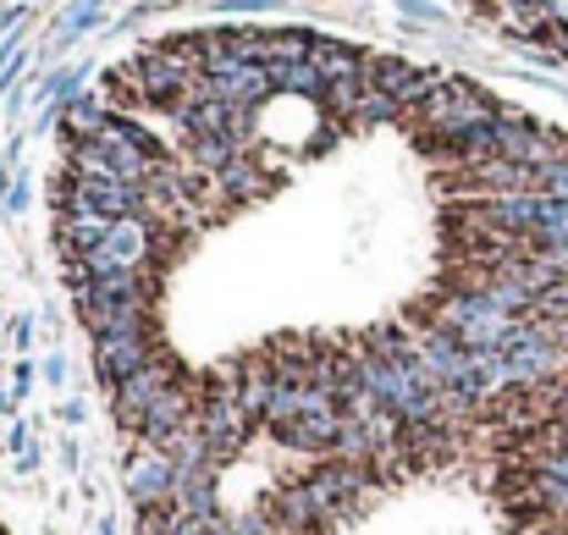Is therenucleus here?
<instances>
[{
    "instance_id": "obj_1",
    "label": "nucleus",
    "mask_w": 568,
    "mask_h": 535,
    "mask_svg": "<svg viewBox=\"0 0 568 535\" xmlns=\"http://www.w3.org/2000/svg\"><path fill=\"white\" fill-rule=\"evenodd\" d=\"M265 431H271L282 447H293V453L337 458L343 431H348V414L337 408V392H332V386H321V381H282L276 397H271Z\"/></svg>"
},
{
    "instance_id": "obj_2",
    "label": "nucleus",
    "mask_w": 568,
    "mask_h": 535,
    "mask_svg": "<svg viewBox=\"0 0 568 535\" xmlns=\"http://www.w3.org/2000/svg\"><path fill=\"white\" fill-rule=\"evenodd\" d=\"M419 321H430V326L453 332L464 349H497V354H508V349L536 326V321H519V315L491 310L480 293H464V287H447L442 299H430Z\"/></svg>"
},
{
    "instance_id": "obj_3",
    "label": "nucleus",
    "mask_w": 568,
    "mask_h": 535,
    "mask_svg": "<svg viewBox=\"0 0 568 535\" xmlns=\"http://www.w3.org/2000/svg\"><path fill=\"white\" fill-rule=\"evenodd\" d=\"M497 111H503V100H491L480 83L447 72V78L430 89V100H425L408 122H419V139H453V133H464V128L497 122Z\"/></svg>"
},
{
    "instance_id": "obj_4",
    "label": "nucleus",
    "mask_w": 568,
    "mask_h": 535,
    "mask_svg": "<svg viewBox=\"0 0 568 535\" xmlns=\"http://www.w3.org/2000/svg\"><path fill=\"white\" fill-rule=\"evenodd\" d=\"M199 414H204V375H178L161 397H155V408L144 414V442L150 447H166L172 436H183L189 425H199Z\"/></svg>"
},
{
    "instance_id": "obj_5",
    "label": "nucleus",
    "mask_w": 568,
    "mask_h": 535,
    "mask_svg": "<svg viewBox=\"0 0 568 535\" xmlns=\"http://www.w3.org/2000/svg\"><path fill=\"white\" fill-rule=\"evenodd\" d=\"M193 94H204V100H226V105H243V111H260L276 89H271V67H260V61H226V67L204 72Z\"/></svg>"
},
{
    "instance_id": "obj_6",
    "label": "nucleus",
    "mask_w": 568,
    "mask_h": 535,
    "mask_svg": "<svg viewBox=\"0 0 568 535\" xmlns=\"http://www.w3.org/2000/svg\"><path fill=\"white\" fill-rule=\"evenodd\" d=\"M111 215H100V210H89L83 199H72V193H55V243H61V254L67 260H89L105 238H111Z\"/></svg>"
},
{
    "instance_id": "obj_7",
    "label": "nucleus",
    "mask_w": 568,
    "mask_h": 535,
    "mask_svg": "<svg viewBox=\"0 0 568 535\" xmlns=\"http://www.w3.org/2000/svg\"><path fill=\"white\" fill-rule=\"evenodd\" d=\"M178 375H183V370H178L172 359L161 354V359H155V364H150V370H144V375H133V381H122V386L111 392V414H116V425L139 436V431H144V414L155 408V397H161V392H166V386H172Z\"/></svg>"
},
{
    "instance_id": "obj_8",
    "label": "nucleus",
    "mask_w": 568,
    "mask_h": 535,
    "mask_svg": "<svg viewBox=\"0 0 568 535\" xmlns=\"http://www.w3.org/2000/svg\"><path fill=\"white\" fill-rule=\"evenodd\" d=\"M442 78H447V72H436V67H414V61H403V55H371V89L392 94L408 117L430 100V89H436Z\"/></svg>"
},
{
    "instance_id": "obj_9",
    "label": "nucleus",
    "mask_w": 568,
    "mask_h": 535,
    "mask_svg": "<svg viewBox=\"0 0 568 535\" xmlns=\"http://www.w3.org/2000/svg\"><path fill=\"white\" fill-rule=\"evenodd\" d=\"M155 359H161L155 332H122V337H100V343H94V370H100V381H105L111 392H116L122 381L144 375Z\"/></svg>"
},
{
    "instance_id": "obj_10",
    "label": "nucleus",
    "mask_w": 568,
    "mask_h": 535,
    "mask_svg": "<svg viewBox=\"0 0 568 535\" xmlns=\"http://www.w3.org/2000/svg\"><path fill=\"white\" fill-rule=\"evenodd\" d=\"M210 182H215V193H221V204H226V210H243V204L271 199V193H276V182H282V172H271V166L248 150V155H237L232 166H221Z\"/></svg>"
},
{
    "instance_id": "obj_11",
    "label": "nucleus",
    "mask_w": 568,
    "mask_h": 535,
    "mask_svg": "<svg viewBox=\"0 0 568 535\" xmlns=\"http://www.w3.org/2000/svg\"><path fill=\"white\" fill-rule=\"evenodd\" d=\"M128 503L133 508H166L172 503V492H178V464L166 458V453H144V458H128Z\"/></svg>"
},
{
    "instance_id": "obj_12",
    "label": "nucleus",
    "mask_w": 568,
    "mask_h": 535,
    "mask_svg": "<svg viewBox=\"0 0 568 535\" xmlns=\"http://www.w3.org/2000/svg\"><path fill=\"white\" fill-rule=\"evenodd\" d=\"M271 519H276L282 531H298V535L326 531V514H321V503L310 497V486H304V481H287V486L271 497Z\"/></svg>"
},
{
    "instance_id": "obj_13",
    "label": "nucleus",
    "mask_w": 568,
    "mask_h": 535,
    "mask_svg": "<svg viewBox=\"0 0 568 535\" xmlns=\"http://www.w3.org/2000/svg\"><path fill=\"white\" fill-rule=\"evenodd\" d=\"M111 111H116V105H111L105 94H89V89H83V94L61 111V128H55V133H61L67 144H89V139H100V128L111 122Z\"/></svg>"
},
{
    "instance_id": "obj_14",
    "label": "nucleus",
    "mask_w": 568,
    "mask_h": 535,
    "mask_svg": "<svg viewBox=\"0 0 568 535\" xmlns=\"http://www.w3.org/2000/svg\"><path fill=\"white\" fill-rule=\"evenodd\" d=\"M271 89L287 94V100L321 105V100H326V72H321L315 61H271Z\"/></svg>"
},
{
    "instance_id": "obj_15",
    "label": "nucleus",
    "mask_w": 568,
    "mask_h": 535,
    "mask_svg": "<svg viewBox=\"0 0 568 535\" xmlns=\"http://www.w3.org/2000/svg\"><path fill=\"white\" fill-rule=\"evenodd\" d=\"M310 61L326 72V83H337V78H365V72H371V50H359V44H348V39H332V33H321V44H315Z\"/></svg>"
},
{
    "instance_id": "obj_16",
    "label": "nucleus",
    "mask_w": 568,
    "mask_h": 535,
    "mask_svg": "<svg viewBox=\"0 0 568 535\" xmlns=\"http://www.w3.org/2000/svg\"><path fill=\"white\" fill-rule=\"evenodd\" d=\"M172 508H178V514H193V519H221V508H215V470H199V475H178Z\"/></svg>"
},
{
    "instance_id": "obj_17",
    "label": "nucleus",
    "mask_w": 568,
    "mask_h": 535,
    "mask_svg": "<svg viewBox=\"0 0 568 535\" xmlns=\"http://www.w3.org/2000/svg\"><path fill=\"white\" fill-rule=\"evenodd\" d=\"M254 144H243V139H189L183 144V161H189L193 172H204V178H215L221 166H232L237 155H248Z\"/></svg>"
},
{
    "instance_id": "obj_18",
    "label": "nucleus",
    "mask_w": 568,
    "mask_h": 535,
    "mask_svg": "<svg viewBox=\"0 0 568 535\" xmlns=\"http://www.w3.org/2000/svg\"><path fill=\"white\" fill-rule=\"evenodd\" d=\"M386 122H408V111H403L392 94L371 89V94L359 100V111H354V128H386Z\"/></svg>"
},
{
    "instance_id": "obj_19",
    "label": "nucleus",
    "mask_w": 568,
    "mask_h": 535,
    "mask_svg": "<svg viewBox=\"0 0 568 535\" xmlns=\"http://www.w3.org/2000/svg\"><path fill=\"white\" fill-rule=\"evenodd\" d=\"M397 11H403V28H430V33H442L453 17L442 11V6H430V0H392Z\"/></svg>"
},
{
    "instance_id": "obj_20",
    "label": "nucleus",
    "mask_w": 568,
    "mask_h": 535,
    "mask_svg": "<svg viewBox=\"0 0 568 535\" xmlns=\"http://www.w3.org/2000/svg\"><path fill=\"white\" fill-rule=\"evenodd\" d=\"M536 321H568V276H558V282L541 293V310H536Z\"/></svg>"
},
{
    "instance_id": "obj_21",
    "label": "nucleus",
    "mask_w": 568,
    "mask_h": 535,
    "mask_svg": "<svg viewBox=\"0 0 568 535\" xmlns=\"http://www.w3.org/2000/svg\"><path fill=\"white\" fill-rule=\"evenodd\" d=\"M293 0H215V11L226 17H260V11H287Z\"/></svg>"
},
{
    "instance_id": "obj_22",
    "label": "nucleus",
    "mask_w": 568,
    "mask_h": 535,
    "mask_svg": "<svg viewBox=\"0 0 568 535\" xmlns=\"http://www.w3.org/2000/svg\"><path fill=\"white\" fill-rule=\"evenodd\" d=\"M28 193H33V182H28V172H17L11 193L0 199V210H6V215H22V210H28Z\"/></svg>"
},
{
    "instance_id": "obj_23",
    "label": "nucleus",
    "mask_w": 568,
    "mask_h": 535,
    "mask_svg": "<svg viewBox=\"0 0 568 535\" xmlns=\"http://www.w3.org/2000/svg\"><path fill=\"white\" fill-rule=\"evenodd\" d=\"M155 11H161V0H139V6H133V11L116 22V33H133V28H139L144 17H155Z\"/></svg>"
},
{
    "instance_id": "obj_24",
    "label": "nucleus",
    "mask_w": 568,
    "mask_h": 535,
    "mask_svg": "<svg viewBox=\"0 0 568 535\" xmlns=\"http://www.w3.org/2000/svg\"><path fill=\"white\" fill-rule=\"evenodd\" d=\"M39 375H44V381H50V386L61 392V386H67V359H61V354H50L44 364H39Z\"/></svg>"
},
{
    "instance_id": "obj_25",
    "label": "nucleus",
    "mask_w": 568,
    "mask_h": 535,
    "mask_svg": "<svg viewBox=\"0 0 568 535\" xmlns=\"http://www.w3.org/2000/svg\"><path fill=\"white\" fill-rule=\"evenodd\" d=\"M11 343H17V349H28V343H33V321H28V315H22V321H11Z\"/></svg>"
},
{
    "instance_id": "obj_26",
    "label": "nucleus",
    "mask_w": 568,
    "mask_h": 535,
    "mask_svg": "<svg viewBox=\"0 0 568 535\" xmlns=\"http://www.w3.org/2000/svg\"><path fill=\"white\" fill-rule=\"evenodd\" d=\"M33 470H39V453L22 447V453H17V475H33Z\"/></svg>"
},
{
    "instance_id": "obj_27",
    "label": "nucleus",
    "mask_w": 568,
    "mask_h": 535,
    "mask_svg": "<svg viewBox=\"0 0 568 535\" xmlns=\"http://www.w3.org/2000/svg\"><path fill=\"white\" fill-rule=\"evenodd\" d=\"M11 182H17V178H11V161H6V155H0V199H6V193H11Z\"/></svg>"
},
{
    "instance_id": "obj_28",
    "label": "nucleus",
    "mask_w": 568,
    "mask_h": 535,
    "mask_svg": "<svg viewBox=\"0 0 568 535\" xmlns=\"http://www.w3.org/2000/svg\"><path fill=\"white\" fill-rule=\"evenodd\" d=\"M547 326H552V337H558V343L568 349V321H547Z\"/></svg>"
},
{
    "instance_id": "obj_29",
    "label": "nucleus",
    "mask_w": 568,
    "mask_h": 535,
    "mask_svg": "<svg viewBox=\"0 0 568 535\" xmlns=\"http://www.w3.org/2000/svg\"><path fill=\"white\" fill-rule=\"evenodd\" d=\"M0 453H11V436H6V431H0Z\"/></svg>"
},
{
    "instance_id": "obj_30",
    "label": "nucleus",
    "mask_w": 568,
    "mask_h": 535,
    "mask_svg": "<svg viewBox=\"0 0 568 535\" xmlns=\"http://www.w3.org/2000/svg\"><path fill=\"white\" fill-rule=\"evenodd\" d=\"M210 6H215V0H210Z\"/></svg>"
},
{
    "instance_id": "obj_31",
    "label": "nucleus",
    "mask_w": 568,
    "mask_h": 535,
    "mask_svg": "<svg viewBox=\"0 0 568 535\" xmlns=\"http://www.w3.org/2000/svg\"><path fill=\"white\" fill-rule=\"evenodd\" d=\"M61 6H67V0H61Z\"/></svg>"
}]
</instances>
